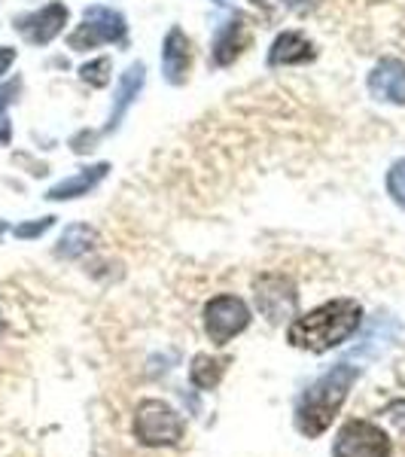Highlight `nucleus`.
Returning <instances> with one entry per match:
<instances>
[{"label":"nucleus","instance_id":"4468645a","mask_svg":"<svg viewBox=\"0 0 405 457\" xmlns=\"http://www.w3.org/2000/svg\"><path fill=\"white\" fill-rule=\"evenodd\" d=\"M311 58H314L311 43L296 31H284L271 43V53H269V62L275 68H281V64H302V62H311Z\"/></svg>","mask_w":405,"mask_h":457},{"label":"nucleus","instance_id":"1a4fd4ad","mask_svg":"<svg viewBox=\"0 0 405 457\" xmlns=\"http://www.w3.org/2000/svg\"><path fill=\"white\" fill-rule=\"evenodd\" d=\"M193 68V53H189V40L180 28H171L161 43V73L171 86H183Z\"/></svg>","mask_w":405,"mask_h":457},{"label":"nucleus","instance_id":"423d86ee","mask_svg":"<svg viewBox=\"0 0 405 457\" xmlns=\"http://www.w3.org/2000/svg\"><path fill=\"white\" fill-rule=\"evenodd\" d=\"M122 37L125 19L120 12L107 10V6H88L83 12V25L68 37V46L77 49V53H86V49H95L101 43H120Z\"/></svg>","mask_w":405,"mask_h":457},{"label":"nucleus","instance_id":"aec40b11","mask_svg":"<svg viewBox=\"0 0 405 457\" xmlns=\"http://www.w3.org/2000/svg\"><path fill=\"white\" fill-rule=\"evenodd\" d=\"M49 226H53V217H43V220H37V223L16 226V235H19V238H37V235H43Z\"/></svg>","mask_w":405,"mask_h":457},{"label":"nucleus","instance_id":"0eeeda50","mask_svg":"<svg viewBox=\"0 0 405 457\" xmlns=\"http://www.w3.org/2000/svg\"><path fill=\"white\" fill-rule=\"evenodd\" d=\"M256 305H260V312L269 317L271 323H281L284 317L296 314V305H299L296 287L284 275H262L260 281H256Z\"/></svg>","mask_w":405,"mask_h":457},{"label":"nucleus","instance_id":"412c9836","mask_svg":"<svg viewBox=\"0 0 405 457\" xmlns=\"http://www.w3.org/2000/svg\"><path fill=\"white\" fill-rule=\"evenodd\" d=\"M286 6H290L293 12H311L320 6V0H284Z\"/></svg>","mask_w":405,"mask_h":457},{"label":"nucleus","instance_id":"9d476101","mask_svg":"<svg viewBox=\"0 0 405 457\" xmlns=\"http://www.w3.org/2000/svg\"><path fill=\"white\" fill-rule=\"evenodd\" d=\"M369 88L378 101L387 104H405V64L396 58H384V62L375 64L369 73Z\"/></svg>","mask_w":405,"mask_h":457},{"label":"nucleus","instance_id":"f03ea898","mask_svg":"<svg viewBox=\"0 0 405 457\" xmlns=\"http://www.w3.org/2000/svg\"><path fill=\"white\" fill-rule=\"evenodd\" d=\"M360 370L348 363H338L329 372H323L311 387L302 394L296 405V430L308 439H318L333 427V421L348 400L351 387L357 385Z\"/></svg>","mask_w":405,"mask_h":457},{"label":"nucleus","instance_id":"b1692460","mask_svg":"<svg viewBox=\"0 0 405 457\" xmlns=\"http://www.w3.org/2000/svg\"><path fill=\"white\" fill-rule=\"evenodd\" d=\"M0 336H4V317H0Z\"/></svg>","mask_w":405,"mask_h":457},{"label":"nucleus","instance_id":"dca6fc26","mask_svg":"<svg viewBox=\"0 0 405 457\" xmlns=\"http://www.w3.org/2000/svg\"><path fill=\"white\" fill-rule=\"evenodd\" d=\"M223 372H226V360L211 357V353H198L193 366H189V381L198 390H213L219 385V378H223Z\"/></svg>","mask_w":405,"mask_h":457},{"label":"nucleus","instance_id":"4be33fe9","mask_svg":"<svg viewBox=\"0 0 405 457\" xmlns=\"http://www.w3.org/2000/svg\"><path fill=\"white\" fill-rule=\"evenodd\" d=\"M16 62V49H10V46H0V73H6L10 71V64Z\"/></svg>","mask_w":405,"mask_h":457},{"label":"nucleus","instance_id":"6ab92c4d","mask_svg":"<svg viewBox=\"0 0 405 457\" xmlns=\"http://www.w3.org/2000/svg\"><path fill=\"white\" fill-rule=\"evenodd\" d=\"M387 193L393 195V202L405 211V159H400L387 171Z\"/></svg>","mask_w":405,"mask_h":457},{"label":"nucleus","instance_id":"a211bd4d","mask_svg":"<svg viewBox=\"0 0 405 457\" xmlns=\"http://www.w3.org/2000/svg\"><path fill=\"white\" fill-rule=\"evenodd\" d=\"M19 92V83H10V86H0V146L10 144L12 137V129H10V116H6V104L12 101V95Z\"/></svg>","mask_w":405,"mask_h":457},{"label":"nucleus","instance_id":"f257e3e1","mask_svg":"<svg viewBox=\"0 0 405 457\" xmlns=\"http://www.w3.org/2000/svg\"><path fill=\"white\" fill-rule=\"evenodd\" d=\"M363 320V308L353 299H333L326 305L314 308V312L296 317L286 329L293 348L311 351V353H326L344 345L348 338L360 329Z\"/></svg>","mask_w":405,"mask_h":457},{"label":"nucleus","instance_id":"2eb2a0df","mask_svg":"<svg viewBox=\"0 0 405 457\" xmlns=\"http://www.w3.org/2000/svg\"><path fill=\"white\" fill-rule=\"evenodd\" d=\"M95 241H98V235H95V228H88L83 223L77 226H68L62 235V241H58V256H64V260H77V256L88 253V250L95 247Z\"/></svg>","mask_w":405,"mask_h":457},{"label":"nucleus","instance_id":"9b49d317","mask_svg":"<svg viewBox=\"0 0 405 457\" xmlns=\"http://www.w3.org/2000/svg\"><path fill=\"white\" fill-rule=\"evenodd\" d=\"M144 79H146V68L141 62L128 64V71L122 73L120 86H116V98H113V110H110V120H107V131H116L120 129V122L125 120V113H128V107L137 101V92L144 88Z\"/></svg>","mask_w":405,"mask_h":457},{"label":"nucleus","instance_id":"20e7f679","mask_svg":"<svg viewBox=\"0 0 405 457\" xmlns=\"http://www.w3.org/2000/svg\"><path fill=\"white\" fill-rule=\"evenodd\" d=\"M250 323V308L238 296H213L204 305V333L213 345H229L235 336L244 333Z\"/></svg>","mask_w":405,"mask_h":457},{"label":"nucleus","instance_id":"ddd939ff","mask_svg":"<svg viewBox=\"0 0 405 457\" xmlns=\"http://www.w3.org/2000/svg\"><path fill=\"white\" fill-rule=\"evenodd\" d=\"M247 46V25L244 19H232L226 21L223 28L217 31V37H213V64L217 68H226V64H232L235 58L241 55V49Z\"/></svg>","mask_w":405,"mask_h":457},{"label":"nucleus","instance_id":"7ed1b4c3","mask_svg":"<svg viewBox=\"0 0 405 457\" xmlns=\"http://www.w3.org/2000/svg\"><path fill=\"white\" fill-rule=\"evenodd\" d=\"M186 424L161 400H144L135 411V436L146 448H171L183 439Z\"/></svg>","mask_w":405,"mask_h":457},{"label":"nucleus","instance_id":"f8f14e48","mask_svg":"<svg viewBox=\"0 0 405 457\" xmlns=\"http://www.w3.org/2000/svg\"><path fill=\"white\" fill-rule=\"evenodd\" d=\"M107 171H110L107 162H98V165H92V168H83L79 174H73V177H68V180L55 183V187L46 193V198H49V202H64V198L88 195L95 187H98L101 180H104Z\"/></svg>","mask_w":405,"mask_h":457},{"label":"nucleus","instance_id":"f3484780","mask_svg":"<svg viewBox=\"0 0 405 457\" xmlns=\"http://www.w3.org/2000/svg\"><path fill=\"white\" fill-rule=\"evenodd\" d=\"M79 77L95 88L107 86L110 83V58H95V62L83 64V68H79Z\"/></svg>","mask_w":405,"mask_h":457},{"label":"nucleus","instance_id":"39448f33","mask_svg":"<svg viewBox=\"0 0 405 457\" xmlns=\"http://www.w3.org/2000/svg\"><path fill=\"white\" fill-rule=\"evenodd\" d=\"M390 452L393 442L372 421H348L333 445V457H390Z\"/></svg>","mask_w":405,"mask_h":457},{"label":"nucleus","instance_id":"6e6552de","mask_svg":"<svg viewBox=\"0 0 405 457\" xmlns=\"http://www.w3.org/2000/svg\"><path fill=\"white\" fill-rule=\"evenodd\" d=\"M64 25H68V6L64 4H46L43 10L16 19L19 34L25 37L28 43H34V46L53 43L55 37L64 31Z\"/></svg>","mask_w":405,"mask_h":457},{"label":"nucleus","instance_id":"5701e85b","mask_svg":"<svg viewBox=\"0 0 405 457\" xmlns=\"http://www.w3.org/2000/svg\"><path fill=\"white\" fill-rule=\"evenodd\" d=\"M6 232V223H4V220H0V235H4Z\"/></svg>","mask_w":405,"mask_h":457}]
</instances>
